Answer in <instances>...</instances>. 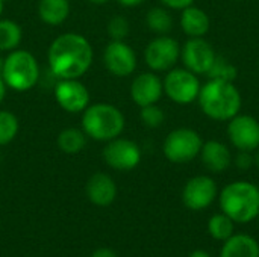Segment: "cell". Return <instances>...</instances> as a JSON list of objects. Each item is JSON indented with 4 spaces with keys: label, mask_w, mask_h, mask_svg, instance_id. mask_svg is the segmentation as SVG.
<instances>
[{
    "label": "cell",
    "mask_w": 259,
    "mask_h": 257,
    "mask_svg": "<svg viewBox=\"0 0 259 257\" xmlns=\"http://www.w3.org/2000/svg\"><path fill=\"white\" fill-rule=\"evenodd\" d=\"M228 138L237 150L253 153L259 148V121L247 114L235 115L228 121Z\"/></svg>",
    "instance_id": "obj_12"
},
{
    "label": "cell",
    "mask_w": 259,
    "mask_h": 257,
    "mask_svg": "<svg viewBox=\"0 0 259 257\" xmlns=\"http://www.w3.org/2000/svg\"><path fill=\"white\" fill-rule=\"evenodd\" d=\"M6 89H8V86H6L5 80L2 79V76H0V105L5 100V97H6Z\"/></svg>",
    "instance_id": "obj_33"
},
{
    "label": "cell",
    "mask_w": 259,
    "mask_h": 257,
    "mask_svg": "<svg viewBox=\"0 0 259 257\" xmlns=\"http://www.w3.org/2000/svg\"><path fill=\"white\" fill-rule=\"evenodd\" d=\"M232 162L235 164V167L241 171H246V170H250L253 165H255V159H253V155L252 151H241L238 150L237 156L232 159Z\"/></svg>",
    "instance_id": "obj_29"
},
{
    "label": "cell",
    "mask_w": 259,
    "mask_h": 257,
    "mask_svg": "<svg viewBox=\"0 0 259 257\" xmlns=\"http://www.w3.org/2000/svg\"><path fill=\"white\" fill-rule=\"evenodd\" d=\"M85 192L93 204L99 208H106L111 206L117 198V185L109 174L94 173L87 182Z\"/></svg>",
    "instance_id": "obj_16"
},
{
    "label": "cell",
    "mask_w": 259,
    "mask_h": 257,
    "mask_svg": "<svg viewBox=\"0 0 259 257\" xmlns=\"http://www.w3.org/2000/svg\"><path fill=\"white\" fill-rule=\"evenodd\" d=\"M258 220H259V215H258Z\"/></svg>",
    "instance_id": "obj_42"
},
{
    "label": "cell",
    "mask_w": 259,
    "mask_h": 257,
    "mask_svg": "<svg viewBox=\"0 0 259 257\" xmlns=\"http://www.w3.org/2000/svg\"><path fill=\"white\" fill-rule=\"evenodd\" d=\"M164 94V85L161 77L155 71H146L138 74L131 85L132 101L143 108L149 105H156Z\"/></svg>",
    "instance_id": "obj_15"
},
{
    "label": "cell",
    "mask_w": 259,
    "mask_h": 257,
    "mask_svg": "<svg viewBox=\"0 0 259 257\" xmlns=\"http://www.w3.org/2000/svg\"><path fill=\"white\" fill-rule=\"evenodd\" d=\"M0 162H2V155H0Z\"/></svg>",
    "instance_id": "obj_39"
},
{
    "label": "cell",
    "mask_w": 259,
    "mask_h": 257,
    "mask_svg": "<svg viewBox=\"0 0 259 257\" xmlns=\"http://www.w3.org/2000/svg\"><path fill=\"white\" fill-rule=\"evenodd\" d=\"M146 24L156 35H167L173 27V17L165 6H155L149 9L146 15Z\"/></svg>",
    "instance_id": "obj_23"
},
{
    "label": "cell",
    "mask_w": 259,
    "mask_h": 257,
    "mask_svg": "<svg viewBox=\"0 0 259 257\" xmlns=\"http://www.w3.org/2000/svg\"><path fill=\"white\" fill-rule=\"evenodd\" d=\"M220 257H259V242L247 233H234L223 242Z\"/></svg>",
    "instance_id": "obj_19"
},
{
    "label": "cell",
    "mask_w": 259,
    "mask_h": 257,
    "mask_svg": "<svg viewBox=\"0 0 259 257\" xmlns=\"http://www.w3.org/2000/svg\"><path fill=\"white\" fill-rule=\"evenodd\" d=\"M203 139L200 133L190 127H178L171 130L162 144V151L171 164H188L194 161L202 150Z\"/></svg>",
    "instance_id": "obj_6"
},
{
    "label": "cell",
    "mask_w": 259,
    "mask_h": 257,
    "mask_svg": "<svg viewBox=\"0 0 259 257\" xmlns=\"http://www.w3.org/2000/svg\"><path fill=\"white\" fill-rule=\"evenodd\" d=\"M219 197V188L209 176L191 177L182 189V203L190 211L208 209Z\"/></svg>",
    "instance_id": "obj_10"
},
{
    "label": "cell",
    "mask_w": 259,
    "mask_h": 257,
    "mask_svg": "<svg viewBox=\"0 0 259 257\" xmlns=\"http://www.w3.org/2000/svg\"><path fill=\"white\" fill-rule=\"evenodd\" d=\"M20 130L18 118L9 111H0V147L15 139Z\"/></svg>",
    "instance_id": "obj_25"
},
{
    "label": "cell",
    "mask_w": 259,
    "mask_h": 257,
    "mask_svg": "<svg viewBox=\"0 0 259 257\" xmlns=\"http://www.w3.org/2000/svg\"><path fill=\"white\" fill-rule=\"evenodd\" d=\"M3 8H5V2L0 0V17H2V14H3Z\"/></svg>",
    "instance_id": "obj_37"
},
{
    "label": "cell",
    "mask_w": 259,
    "mask_h": 257,
    "mask_svg": "<svg viewBox=\"0 0 259 257\" xmlns=\"http://www.w3.org/2000/svg\"><path fill=\"white\" fill-rule=\"evenodd\" d=\"M206 76L209 79L235 82V79L238 77V68H237V65H234L228 59H225V58L217 55V58H215L212 67L209 68V71L206 73Z\"/></svg>",
    "instance_id": "obj_26"
},
{
    "label": "cell",
    "mask_w": 259,
    "mask_h": 257,
    "mask_svg": "<svg viewBox=\"0 0 259 257\" xmlns=\"http://www.w3.org/2000/svg\"><path fill=\"white\" fill-rule=\"evenodd\" d=\"M105 68L115 77H127L137 68V53L124 41H111L103 50Z\"/></svg>",
    "instance_id": "obj_13"
},
{
    "label": "cell",
    "mask_w": 259,
    "mask_h": 257,
    "mask_svg": "<svg viewBox=\"0 0 259 257\" xmlns=\"http://www.w3.org/2000/svg\"><path fill=\"white\" fill-rule=\"evenodd\" d=\"M2 79L17 92L32 89L39 80V65L29 50H12L3 61Z\"/></svg>",
    "instance_id": "obj_5"
},
{
    "label": "cell",
    "mask_w": 259,
    "mask_h": 257,
    "mask_svg": "<svg viewBox=\"0 0 259 257\" xmlns=\"http://www.w3.org/2000/svg\"><path fill=\"white\" fill-rule=\"evenodd\" d=\"M126 126L123 112L109 103H96L88 105L82 112V130L87 136L108 142L118 138Z\"/></svg>",
    "instance_id": "obj_4"
},
{
    "label": "cell",
    "mask_w": 259,
    "mask_h": 257,
    "mask_svg": "<svg viewBox=\"0 0 259 257\" xmlns=\"http://www.w3.org/2000/svg\"><path fill=\"white\" fill-rule=\"evenodd\" d=\"M208 233L215 241L225 242L235 233V221L226 214H215L208 220Z\"/></svg>",
    "instance_id": "obj_24"
},
{
    "label": "cell",
    "mask_w": 259,
    "mask_h": 257,
    "mask_svg": "<svg viewBox=\"0 0 259 257\" xmlns=\"http://www.w3.org/2000/svg\"><path fill=\"white\" fill-rule=\"evenodd\" d=\"M3 61H5V59L0 56V76H2V70H3Z\"/></svg>",
    "instance_id": "obj_38"
},
{
    "label": "cell",
    "mask_w": 259,
    "mask_h": 257,
    "mask_svg": "<svg viewBox=\"0 0 259 257\" xmlns=\"http://www.w3.org/2000/svg\"><path fill=\"white\" fill-rule=\"evenodd\" d=\"M140 118L143 121L144 126L150 127V129H158L164 124L165 121V112L162 111V108L156 105H149V106H143L140 108Z\"/></svg>",
    "instance_id": "obj_27"
},
{
    "label": "cell",
    "mask_w": 259,
    "mask_h": 257,
    "mask_svg": "<svg viewBox=\"0 0 259 257\" xmlns=\"http://www.w3.org/2000/svg\"><path fill=\"white\" fill-rule=\"evenodd\" d=\"M179 59L181 44L168 35H158L147 44L144 50V61L147 67L155 73L175 68Z\"/></svg>",
    "instance_id": "obj_8"
},
{
    "label": "cell",
    "mask_w": 259,
    "mask_h": 257,
    "mask_svg": "<svg viewBox=\"0 0 259 257\" xmlns=\"http://www.w3.org/2000/svg\"><path fill=\"white\" fill-rule=\"evenodd\" d=\"M53 94L56 103L68 114L83 112L90 105V91L79 79H59Z\"/></svg>",
    "instance_id": "obj_14"
},
{
    "label": "cell",
    "mask_w": 259,
    "mask_h": 257,
    "mask_svg": "<svg viewBox=\"0 0 259 257\" xmlns=\"http://www.w3.org/2000/svg\"><path fill=\"white\" fill-rule=\"evenodd\" d=\"M121 6H124V8H135V6H140V5H143L146 0H117Z\"/></svg>",
    "instance_id": "obj_32"
},
{
    "label": "cell",
    "mask_w": 259,
    "mask_h": 257,
    "mask_svg": "<svg viewBox=\"0 0 259 257\" xmlns=\"http://www.w3.org/2000/svg\"><path fill=\"white\" fill-rule=\"evenodd\" d=\"M140 145L127 138H115L106 142L103 148V161L112 170L117 171H132L141 162Z\"/></svg>",
    "instance_id": "obj_9"
},
{
    "label": "cell",
    "mask_w": 259,
    "mask_h": 257,
    "mask_svg": "<svg viewBox=\"0 0 259 257\" xmlns=\"http://www.w3.org/2000/svg\"><path fill=\"white\" fill-rule=\"evenodd\" d=\"M219 204L235 224H247L259 215V186L247 180L231 182L220 191Z\"/></svg>",
    "instance_id": "obj_3"
},
{
    "label": "cell",
    "mask_w": 259,
    "mask_h": 257,
    "mask_svg": "<svg viewBox=\"0 0 259 257\" xmlns=\"http://www.w3.org/2000/svg\"><path fill=\"white\" fill-rule=\"evenodd\" d=\"M237 2H240V0H237Z\"/></svg>",
    "instance_id": "obj_41"
},
{
    "label": "cell",
    "mask_w": 259,
    "mask_h": 257,
    "mask_svg": "<svg viewBox=\"0 0 259 257\" xmlns=\"http://www.w3.org/2000/svg\"><path fill=\"white\" fill-rule=\"evenodd\" d=\"M108 35L111 36V39L114 41H124V38H127L129 32H131V24L127 21L126 17L123 15H115L108 21Z\"/></svg>",
    "instance_id": "obj_28"
},
{
    "label": "cell",
    "mask_w": 259,
    "mask_h": 257,
    "mask_svg": "<svg viewBox=\"0 0 259 257\" xmlns=\"http://www.w3.org/2000/svg\"><path fill=\"white\" fill-rule=\"evenodd\" d=\"M90 257H117L115 254V251L114 250H111V248H106V247H103V248H97L93 254Z\"/></svg>",
    "instance_id": "obj_31"
},
{
    "label": "cell",
    "mask_w": 259,
    "mask_h": 257,
    "mask_svg": "<svg viewBox=\"0 0 259 257\" xmlns=\"http://www.w3.org/2000/svg\"><path fill=\"white\" fill-rule=\"evenodd\" d=\"M164 94L176 105L185 106L197 101L200 94V79L193 71L184 68H171L167 71L164 80Z\"/></svg>",
    "instance_id": "obj_7"
},
{
    "label": "cell",
    "mask_w": 259,
    "mask_h": 257,
    "mask_svg": "<svg viewBox=\"0 0 259 257\" xmlns=\"http://www.w3.org/2000/svg\"><path fill=\"white\" fill-rule=\"evenodd\" d=\"M253 159H255V167L259 170V148L255 150V155H253Z\"/></svg>",
    "instance_id": "obj_36"
},
{
    "label": "cell",
    "mask_w": 259,
    "mask_h": 257,
    "mask_svg": "<svg viewBox=\"0 0 259 257\" xmlns=\"http://www.w3.org/2000/svg\"><path fill=\"white\" fill-rule=\"evenodd\" d=\"M179 23L184 33L190 38H203L211 29L209 15L202 8H197L194 5L182 9Z\"/></svg>",
    "instance_id": "obj_18"
},
{
    "label": "cell",
    "mask_w": 259,
    "mask_h": 257,
    "mask_svg": "<svg viewBox=\"0 0 259 257\" xmlns=\"http://www.w3.org/2000/svg\"><path fill=\"white\" fill-rule=\"evenodd\" d=\"M56 144L61 151L67 155H76L82 151L87 145V135L82 129L76 127H68L59 132L56 138Z\"/></svg>",
    "instance_id": "obj_21"
},
{
    "label": "cell",
    "mask_w": 259,
    "mask_h": 257,
    "mask_svg": "<svg viewBox=\"0 0 259 257\" xmlns=\"http://www.w3.org/2000/svg\"><path fill=\"white\" fill-rule=\"evenodd\" d=\"M23 38L20 24L14 20L0 18V52L15 50Z\"/></svg>",
    "instance_id": "obj_22"
},
{
    "label": "cell",
    "mask_w": 259,
    "mask_h": 257,
    "mask_svg": "<svg viewBox=\"0 0 259 257\" xmlns=\"http://www.w3.org/2000/svg\"><path fill=\"white\" fill-rule=\"evenodd\" d=\"M197 103L208 118L223 123L240 114L243 97L235 82L209 79L202 85Z\"/></svg>",
    "instance_id": "obj_2"
},
{
    "label": "cell",
    "mask_w": 259,
    "mask_h": 257,
    "mask_svg": "<svg viewBox=\"0 0 259 257\" xmlns=\"http://www.w3.org/2000/svg\"><path fill=\"white\" fill-rule=\"evenodd\" d=\"M50 73L58 79H80L91 67L94 59L90 41L74 32L56 36L47 52Z\"/></svg>",
    "instance_id": "obj_1"
},
{
    "label": "cell",
    "mask_w": 259,
    "mask_h": 257,
    "mask_svg": "<svg viewBox=\"0 0 259 257\" xmlns=\"http://www.w3.org/2000/svg\"><path fill=\"white\" fill-rule=\"evenodd\" d=\"M3 2H5V3H6V2H9V0H3Z\"/></svg>",
    "instance_id": "obj_40"
},
{
    "label": "cell",
    "mask_w": 259,
    "mask_h": 257,
    "mask_svg": "<svg viewBox=\"0 0 259 257\" xmlns=\"http://www.w3.org/2000/svg\"><path fill=\"white\" fill-rule=\"evenodd\" d=\"M190 257H211V256H209V253H206L205 250H194V251L190 254Z\"/></svg>",
    "instance_id": "obj_34"
},
{
    "label": "cell",
    "mask_w": 259,
    "mask_h": 257,
    "mask_svg": "<svg viewBox=\"0 0 259 257\" xmlns=\"http://www.w3.org/2000/svg\"><path fill=\"white\" fill-rule=\"evenodd\" d=\"M217 53L205 38H188L181 47V59L187 70L194 74H205L212 67Z\"/></svg>",
    "instance_id": "obj_11"
},
{
    "label": "cell",
    "mask_w": 259,
    "mask_h": 257,
    "mask_svg": "<svg viewBox=\"0 0 259 257\" xmlns=\"http://www.w3.org/2000/svg\"><path fill=\"white\" fill-rule=\"evenodd\" d=\"M165 8L168 9H178V11H182L191 5H194V0H159Z\"/></svg>",
    "instance_id": "obj_30"
},
{
    "label": "cell",
    "mask_w": 259,
    "mask_h": 257,
    "mask_svg": "<svg viewBox=\"0 0 259 257\" xmlns=\"http://www.w3.org/2000/svg\"><path fill=\"white\" fill-rule=\"evenodd\" d=\"M71 6L68 0H39L38 15L42 23L49 26L62 24L70 15Z\"/></svg>",
    "instance_id": "obj_20"
},
{
    "label": "cell",
    "mask_w": 259,
    "mask_h": 257,
    "mask_svg": "<svg viewBox=\"0 0 259 257\" xmlns=\"http://www.w3.org/2000/svg\"><path fill=\"white\" fill-rule=\"evenodd\" d=\"M88 2L93 3V5H99V6H100V5H106L109 0H88Z\"/></svg>",
    "instance_id": "obj_35"
},
{
    "label": "cell",
    "mask_w": 259,
    "mask_h": 257,
    "mask_svg": "<svg viewBox=\"0 0 259 257\" xmlns=\"http://www.w3.org/2000/svg\"><path fill=\"white\" fill-rule=\"evenodd\" d=\"M199 156L202 159L203 167L214 174H220L226 171L232 165V159H234L229 147L217 139L203 142Z\"/></svg>",
    "instance_id": "obj_17"
}]
</instances>
